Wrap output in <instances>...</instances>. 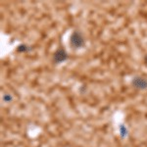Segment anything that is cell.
Segmentation results:
<instances>
[{
  "instance_id": "obj_2",
  "label": "cell",
  "mask_w": 147,
  "mask_h": 147,
  "mask_svg": "<svg viewBox=\"0 0 147 147\" xmlns=\"http://www.w3.org/2000/svg\"><path fill=\"white\" fill-rule=\"evenodd\" d=\"M132 85L138 89H147V80L143 77H134L131 82Z\"/></svg>"
},
{
  "instance_id": "obj_1",
  "label": "cell",
  "mask_w": 147,
  "mask_h": 147,
  "mask_svg": "<svg viewBox=\"0 0 147 147\" xmlns=\"http://www.w3.org/2000/svg\"><path fill=\"white\" fill-rule=\"evenodd\" d=\"M84 38H82V34H80L79 32H74L72 35L70 37V44L73 48H80L82 45H84Z\"/></svg>"
},
{
  "instance_id": "obj_4",
  "label": "cell",
  "mask_w": 147,
  "mask_h": 147,
  "mask_svg": "<svg viewBox=\"0 0 147 147\" xmlns=\"http://www.w3.org/2000/svg\"><path fill=\"white\" fill-rule=\"evenodd\" d=\"M19 51H27L28 49H27V46H25V45H21V46H19V49H18Z\"/></svg>"
},
{
  "instance_id": "obj_3",
  "label": "cell",
  "mask_w": 147,
  "mask_h": 147,
  "mask_svg": "<svg viewBox=\"0 0 147 147\" xmlns=\"http://www.w3.org/2000/svg\"><path fill=\"white\" fill-rule=\"evenodd\" d=\"M67 58H68V55L64 49H58V50H57L53 55L54 63H57V64L64 62Z\"/></svg>"
}]
</instances>
